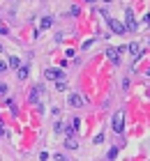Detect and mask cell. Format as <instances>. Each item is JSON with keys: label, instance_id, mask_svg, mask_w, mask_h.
Instances as JSON below:
<instances>
[{"label": "cell", "instance_id": "16", "mask_svg": "<svg viewBox=\"0 0 150 161\" xmlns=\"http://www.w3.org/2000/svg\"><path fill=\"white\" fill-rule=\"evenodd\" d=\"M53 129H56V134H60V131H62V124H60V122H56V124H53Z\"/></svg>", "mask_w": 150, "mask_h": 161}, {"label": "cell", "instance_id": "11", "mask_svg": "<svg viewBox=\"0 0 150 161\" xmlns=\"http://www.w3.org/2000/svg\"><path fill=\"white\" fill-rule=\"evenodd\" d=\"M62 131H65L67 136H72L74 134V124H62Z\"/></svg>", "mask_w": 150, "mask_h": 161}, {"label": "cell", "instance_id": "8", "mask_svg": "<svg viewBox=\"0 0 150 161\" xmlns=\"http://www.w3.org/2000/svg\"><path fill=\"white\" fill-rule=\"evenodd\" d=\"M65 147H67V150H76L79 147V143H76V138H72V136H69L67 140H65Z\"/></svg>", "mask_w": 150, "mask_h": 161}, {"label": "cell", "instance_id": "1", "mask_svg": "<svg viewBox=\"0 0 150 161\" xmlns=\"http://www.w3.org/2000/svg\"><path fill=\"white\" fill-rule=\"evenodd\" d=\"M113 131L115 134H123L125 131V113L123 110H118V113L113 115Z\"/></svg>", "mask_w": 150, "mask_h": 161}, {"label": "cell", "instance_id": "2", "mask_svg": "<svg viewBox=\"0 0 150 161\" xmlns=\"http://www.w3.org/2000/svg\"><path fill=\"white\" fill-rule=\"evenodd\" d=\"M44 76L49 78V81H62V78H65V74H62V69H46V72H44Z\"/></svg>", "mask_w": 150, "mask_h": 161}, {"label": "cell", "instance_id": "19", "mask_svg": "<svg viewBox=\"0 0 150 161\" xmlns=\"http://www.w3.org/2000/svg\"><path fill=\"white\" fill-rule=\"evenodd\" d=\"M5 69H7V65H5V62H0V74L5 72Z\"/></svg>", "mask_w": 150, "mask_h": 161}, {"label": "cell", "instance_id": "7", "mask_svg": "<svg viewBox=\"0 0 150 161\" xmlns=\"http://www.w3.org/2000/svg\"><path fill=\"white\" fill-rule=\"evenodd\" d=\"M118 48H106V55H109V60L111 62H118Z\"/></svg>", "mask_w": 150, "mask_h": 161}, {"label": "cell", "instance_id": "6", "mask_svg": "<svg viewBox=\"0 0 150 161\" xmlns=\"http://www.w3.org/2000/svg\"><path fill=\"white\" fill-rule=\"evenodd\" d=\"M67 101H69V106H81L83 104V97H81V94H76V92H72L67 97Z\"/></svg>", "mask_w": 150, "mask_h": 161}, {"label": "cell", "instance_id": "15", "mask_svg": "<svg viewBox=\"0 0 150 161\" xmlns=\"http://www.w3.org/2000/svg\"><path fill=\"white\" fill-rule=\"evenodd\" d=\"M5 94H7V85L0 83V97H5Z\"/></svg>", "mask_w": 150, "mask_h": 161}, {"label": "cell", "instance_id": "5", "mask_svg": "<svg viewBox=\"0 0 150 161\" xmlns=\"http://www.w3.org/2000/svg\"><path fill=\"white\" fill-rule=\"evenodd\" d=\"M106 21H109V26H111V30H113V32H118V35H123V32H125V26H123V23H118L115 19H106Z\"/></svg>", "mask_w": 150, "mask_h": 161}, {"label": "cell", "instance_id": "18", "mask_svg": "<svg viewBox=\"0 0 150 161\" xmlns=\"http://www.w3.org/2000/svg\"><path fill=\"white\" fill-rule=\"evenodd\" d=\"M0 35H7V28L5 26H0Z\"/></svg>", "mask_w": 150, "mask_h": 161}, {"label": "cell", "instance_id": "13", "mask_svg": "<svg viewBox=\"0 0 150 161\" xmlns=\"http://www.w3.org/2000/svg\"><path fill=\"white\" fill-rule=\"evenodd\" d=\"M9 67H14V69H19V58H14V55H12V58H9Z\"/></svg>", "mask_w": 150, "mask_h": 161}, {"label": "cell", "instance_id": "9", "mask_svg": "<svg viewBox=\"0 0 150 161\" xmlns=\"http://www.w3.org/2000/svg\"><path fill=\"white\" fill-rule=\"evenodd\" d=\"M16 76H19V81H26L28 78V67H19V74H16Z\"/></svg>", "mask_w": 150, "mask_h": 161}, {"label": "cell", "instance_id": "12", "mask_svg": "<svg viewBox=\"0 0 150 161\" xmlns=\"http://www.w3.org/2000/svg\"><path fill=\"white\" fill-rule=\"evenodd\" d=\"M115 154H118V147H111V150L106 152V159H115Z\"/></svg>", "mask_w": 150, "mask_h": 161}, {"label": "cell", "instance_id": "17", "mask_svg": "<svg viewBox=\"0 0 150 161\" xmlns=\"http://www.w3.org/2000/svg\"><path fill=\"white\" fill-rule=\"evenodd\" d=\"M0 136H5V127H2V120H0Z\"/></svg>", "mask_w": 150, "mask_h": 161}, {"label": "cell", "instance_id": "14", "mask_svg": "<svg viewBox=\"0 0 150 161\" xmlns=\"http://www.w3.org/2000/svg\"><path fill=\"white\" fill-rule=\"evenodd\" d=\"M56 90H58V92H65V90H67V85H65V83H62V81H60V83L56 85Z\"/></svg>", "mask_w": 150, "mask_h": 161}, {"label": "cell", "instance_id": "10", "mask_svg": "<svg viewBox=\"0 0 150 161\" xmlns=\"http://www.w3.org/2000/svg\"><path fill=\"white\" fill-rule=\"evenodd\" d=\"M53 26V19L51 16H44V19H42V28H51Z\"/></svg>", "mask_w": 150, "mask_h": 161}, {"label": "cell", "instance_id": "4", "mask_svg": "<svg viewBox=\"0 0 150 161\" xmlns=\"http://www.w3.org/2000/svg\"><path fill=\"white\" fill-rule=\"evenodd\" d=\"M42 92H44V85H35V88H32V90H30V97H28V99H30L32 104H35L37 99H39V97H42Z\"/></svg>", "mask_w": 150, "mask_h": 161}, {"label": "cell", "instance_id": "3", "mask_svg": "<svg viewBox=\"0 0 150 161\" xmlns=\"http://www.w3.org/2000/svg\"><path fill=\"white\" fill-rule=\"evenodd\" d=\"M125 26L130 28V30H136V21H134V14H132V9H125Z\"/></svg>", "mask_w": 150, "mask_h": 161}, {"label": "cell", "instance_id": "20", "mask_svg": "<svg viewBox=\"0 0 150 161\" xmlns=\"http://www.w3.org/2000/svg\"><path fill=\"white\" fill-rule=\"evenodd\" d=\"M104 2H111V0H104Z\"/></svg>", "mask_w": 150, "mask_h": 161}]
</instances>
